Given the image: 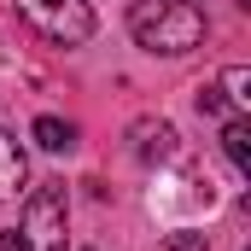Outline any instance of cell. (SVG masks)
Segmentation results:
<instances>
[{
  "label": "cell",
  "instance_id": "3957f363",
  "mask_svg": "<svg viewBox=\"0 0 251 251\" xmlns=\"http://www.w3.org/2000/svg\"><path fill=\"white\" fill-rule=\"evenodd\" d=\"M64 222H70L64 187H59V181L35 187V193H29V204H24V222H18V240H24V251H64V246H70Z\"/></svg>",
  "mask_w": 251,
  "mask_h": 251
},
{
  "label": "cell",
  "instance_id": "6da1fadb",
  "mask_svg": "<svg viewBox=\"0 0 251 251\" xmlns=\"http://www.w3.org/2000/svg\"><path fill=\"white\" fill-rule=\"evenodd\" d=\"M204 12L193 0H128V35L146 47V53H164V59H181L204 41Z\"/></svg>",
  "mask_w": 251,
  "mask_h": 251
},
{
  "label": "cell",
  "instance_id": "52a82bcc",
  "mask_svg": "<svg viewBox=\"0 0 251 251\" xmlns=\"http://www.w3.org/2000/svg\"><path fill=\"white\" fill-rule=\"evenodd\" d=\"M35 146H41V152H70V146H76V128L64 123V117H41V123H35Z\"/></svg>",
  "mask_w": 251,
  "mask_h": 251
},
{
  "label": "cell",
  "instance_id": "7a4b0ae2",
  "mask_svg": "<svg viewBox=\"0 0 251 251\" xmlns=\"http://www.w3.org/2000/svg\"><path fill=\"white\" fill-rule=\"evenodd\" d=\"M18 6V18L41 35V41H53V47H82L88 35H94V6L88 0H12Z\"/></svg>",
  "mask_w": 251,
  "mask_h": 251
},
{
  "label": "cell",
  "instance_id": "5b68a950",
  "mask_svg": "<svg viewBox=\"0 0 251 251\" xmlns=\"http://www.w3.org/2000/svg\"><path fill=\"white\" fill-rule=\"evenodd\" d=\"M216 94H222V105H228L234 117H246V111H251V70H246V64H228Z\"/></svg>",
  "mask_w": 251,
  "mask_h": 251
},
{
  "label": "cell",
  "instance_id": "ba28073f",
  "mask_svg": "<svg viewBox=\"0 0 251 251\" xmlns=\"http://www.w3.org/2000/svg\"><path fill=\"white\" fill-rule=\"evenodd\" d=\"M140 158H176V128L170 123H140Z\"/></svg>",
  "mask_w": 251,
  "mask_h": 251
},
{
  "label": "cell",
  "instance_id": "277c9868",
  "mask_svg": "<svg viewBox=\"0 0 251 251\" xmlns=\"http://www.w3.org/2000/svg\"><path fill=\"white\" fill-rule=\"evenodd\" d=\"M24 176H29V164H24V152H18V140L0 128V199H12V193L24 187Z\"/></svg>",
  "mask_w": 251,
  "mask_h": 251
},
{
  "label": "cell",
  "instance_id": "8992f818",
  "mask_svg": "<svg viewBox=\"0 0 251 251\" xmlns=\"http://www.w3.org/2000/svg\"><path fill=\"white\" fill-rule=\"evenodd\" d=\"M222 152L234 158L240 176H251V123H246V117H228V128H222Z\"/></svg>",
  "mask_w": 251,
  "mask_h": 251
},
{
  "label": "cell",
  "instance_id": "9c48e42d",
  "mask_svg": "<svg viewBox=\"0 0 251 251\" xmlns=\"http://www.w3.org/2000/svg\"><path fill=\"white\" fill-rule=\"evenodd\" d=\"M164 251H204V234L181 228V234H170V240H164Z\"/></svg>",
  "mask_w": 251,
  "mask_h": 251
}]
</instances>
